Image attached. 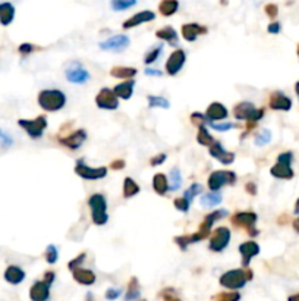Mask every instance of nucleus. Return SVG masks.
I'll use <instances>...</instances> for the list:
<instances>
[{"label":"nucleus","mask_w":299,"mask_h":301,"mask_svg":"<svg viewBox=\"0 0 299 301\" xmlns=\"http://www.w3.org/2000/svg\"><path fill=\"white\" fill-rule=\"evenodd\" d=\"M252 279V270L249 269H235V270H229L226 273H223L220 276V285L223 288L228 289H241L244 288L247 281Z\"/></svg>","instance_id":"1"},{"label":"nucleus","mask_w":299,"mask_h":301,"mask_svg":"<svg viewBox=\"0 0 299 301\" xmlns=\"http://www.w3.org/2000/svg\"><path fill=\"white\" fill-rule=\"evenodd\" d=\"M38 104L46 112H56L65 107L66 96L60 90H43L38 94Z\"/></svg>","instance_id":"2"},{"label":"nucleus","mask_w":299,"mask_h":301,"mask_svg":"<svg viewBox=\"0 0 299 301\" xmlns=\"http://www.w3.org/2000/svg\"><path fill=\"white\" fill-rule=\"evenodd\" d=\"M292 160H293L292 151H284L282 154H279L277 163L270 169V173L279 179H292L293 178V169L290 166Z\"/></svg>","instance_id":"3"},{"label":"nucleus","mask_w":299,"mask_h":301,"mask_svg":"<svg viewBox=\"0 0 299 301\" xmlns=\"http://www.w3.org/2000/svg\"><path fill=\"white\" fill-rule=\"evenodd\" d=\"M88 206L91 209V216H93V222L96 225H104L109 220V215H107V201L104 199L103 194H93L88 199Z\"/></svg>","instance_id":"4"},{"label":"nucleus","mask_w":299,"mask_h":301,"mask_svg":"<svg viewBox=\"0 0 299 301\" xmlns=\"http://www.w3.org/2000/svg\"><path fill=\"white\" fill-rule=\"evenodd\" d=\"M233 116L239 121H251V122H257L261 117L264 116V110L263 109H257L252 103L249 101H242L239 104L235 106L233 109Z\"/></svg>","instance_id":"5"},{"label":"nucleus","mask_w":299,"mask_h":301,"mask_svg":"<svg viewBox=\"0 0 299 301\" xmlns=\"http://www.w3.org/2000/svg\"><path fill=\"white\" fill-rule=\"evenodd\" d=\"M18 125L21 128H24L31 138H40L43 135V133H44V130L47 128V119L44 116L35 117L33 121H30V119H19Z\"/></svg>","instance_id":"6"},{"label":"nucleus","mask_w":299,"mask_h":301,"mask_svg":"<svg viewBox=\"0 0 299 301\" xmlns=\"http://www.w3.org/2000/svg\"><path fill=\"white\" fill-rule=\"evenodd\" d=\"M236 183V175L231 170H216L208 178V188L211 191H218L221 187Z\"/></svg>","instance_id":"7"},{"label":"nucleus","mask_w":299,"mask_h":301,"mask_svg":"<svg viewBox=\"0 0 299 301\" xmlns=\"http://www.w3.org/2000/svg\"><path fill=\"white\" fill-rule=\"evenodd\" d=\"M229 241H231V231L225 226H220L210 238V250L220 253L229 246Z\"/></svg>","instance_id":"8"},{"label":"nucleus","mask_w":299,"mask_h":301,"mask_svg":"<svg viewBox=\"0 0 299 301\" xmlns=\"http://www.w3.org/2000/svg\"><path fill=\"white\" fill-rule=\"evenodd\" d=\"M75 172L84 179H101L107 175V167H90L87 166L83 160H78L75 166Z\"/></svg>","instance_id":"9"},{"label":"nucleus","mask_w":299,"mask_h":301,"mask_svg":"<svg viewBox=\"0 0 299 301\" xmlns=\"http://www.w3.org/2000/svg\"><path fill=\"white\" fill-rule=\"evenodd\" d=\"M96 103L100 109H106V110H115L119 107L116 93L110 88H103L96 97Z\"/></svg>","instance_id":"10"},{"label":"nucleus","mask_w":299,"mask_h":301,"mask_svg":"<svg viewBox=\"0 0 299 301\" xmlns=\"http://www.w3.org/2000/svg\"><path fill=\"white\" fill-rule=\"evenodd\" d=\"M185 62H186V53L183 50H176L173 51L170 56H169V59H167L166 62V71L167 74L170 75V77H175V75H178L179 72H181V69L185 65Z\"/></svg>","instance_id":"11"},{"label":"nucleus","mask_w":299,"mask_h":301,"mask_svg":"<svg viewBox=\"0 0 299 301\" xmlns=\"http://www.w3.org/2000/svg\"><path fill=\"white\" fill-rule=\"evenodd\" d=\"M129 46V38L123 34H119L115 37H110L109 40L100 43V47L103 50L109 51H122L123 49H126Z\"/></svg>","instance_id":"12"},{"label":"nucleus","mask_w":299,"mask_h":301,"mask_svg":"<svg viewBox=\"0 0 299 301\" xmlns=\"http://www.w3.org/2000/svg\"><path fill=\"white\" fill-rule=\"evenodd\" d=\"M66 80L73 84H84L90 80V74L81 64H73L66 69Z\"/></svg>","instance_id":"13"},{"label":"nucleus","mask_w":299,"mask_h":301,"mask_svg":"<svg viewBox=\"0 0 299 301\" xmlns=\"http://www.w3.org/2000/svg\"><path fill=\"white\" fill-rule=\"evenodd\" d=\"M239 253H241V256H242V266H244V268H248L251 260H252V257L258 256V253H260V246H258L257 243H254V241H247V243H244V244L239 246Z\"/></svg>","instance_id":"14"},{"label":"nucleus","mask_w":299,"mask_h":301,"mask_svg":"<svg viewBox=\"0 0 299 301\" xmlns=\"http://www.w3.org/2000/svg\"><path fill=\"white\" fill-rule=\"evenodd\" d=\"M210 154L213 157H216L217 160L221 162L223 165H231L235 160V154L225 150L220 141H213V144H210Z\"/></svg>","instance_id":"15"},{"label":"nucleus","mask_w":299,"mask_h":301,"mask_svg":"<svg viewBox=\"0 0 299 301\" xmlns=\"http://www.w3.org/2000/svg\"><path fill=\"white\" fill-rule=\"evenodd\" d=\"M268 104H270V107H271L273 110H283V112H287V110L292 109V100H290L286 94L280 93V91H276V93H273V94L270 96Z\"/></svg>","instance_id":"16"},{"label":"nucleus","mask_w":299,"mask_h":301,"mask_svg":"<svg viewBox=\"0 0 299 301\" xmlns=\"http://www.w3.org/2000/svg\"><path fill=\"white\" fill-rule=\"evenodd\" d=\"M85 140H87V133L84 130H78V131L72 133L70 135H66L63 138H60V143L65 147L70 149V150H77V149H80L83 146Z\"/></svg>","instance_id":"17"},{"label":"nucleus","mask_w":299,"mask_h":301,"mask_svg":"<svg viewBox=\"0 0 299 301\" xmlns=\"http://www.w3.org/2000/svg\"><path fill=\"white\" fill-rule=\"evenodd\" d=\"M156 19V14L151 12V11H142L139 14H135L133 17H131L128 21L123 22V28L128 30V28H133V27H138L141 24H145V22H151Z\"/></svg>","instance_id":"18"},{"label":"nucleus","mask_w":299,"mask_h":301,"mask_svg":"<svg viewBox=\"0 0 299 301\" xmlns=\"http://www.w3.org/2000/svg\"><path fill=\"white\" fill-rule=\"evenodd\" d=\"M257 215L254 212H239L236 215L232 216V223L235 226H239V228H252L254 223L257 222Z\"/></svg>","instance_id":"19"},{"label":"nucleus","mask_w":299,"mask_h":301,"mask_svg":"<svg viewBox=\"0 0 299 301\" xmlns=\"http://www.w3.org/2000/svg\"><path fill=\"white\" fill-rule=\"evenodd\" d=\"M30 297L34 301H46L50 297V285L44 281H38L31 286Z\"/></svg>","instance_id":"20"},{"label":"nucleus","mask_w":299,"mask_h":301,"mask_svg":"<svg viewBox=\"0 0 299 301\" xmlns=\"http://www.w3.org/2000/svg\"><path fill=\"white\" fill-rule=\"evenodd\" d=\"M229 115V112H228V109L221 104V103H211L208 107H207V110H205V116L208 121H223V119H226Z\"/></svg>","instance_id":"21"},{"label":"nucleus","mask_w":299,"mask_h":301,"mask_svg":"<svg viewBox=\"0 0 299 301\" xmlns=\"http://www.w3.org/2000/svg\"><path fill=\"white\" fill-rule=\"evenodd\" d=\"M207 33V28L199 24H185L182 27V35L186 41H195L198 35Z\"/></svg>","instance_id":"22"},{"label":"nucleus","mask_w":299,"mask_h":301,"mask_svg":"<svg viewBox=\"0 0 299 301\" xmlns=\"http://www.w3.org/2000/svg\"><path fill=\"white\" fill-rule=\"evenodd\" d=\"M73 272V279L81 285H93L96 282V275L94 272L88 270V269L77 268L72 270Z\"/></svg>","instance_id":"23"},{"label":"nucleus","mask_w":299,"mask_h":301,"mask_svg":"<svg viewBox=\"0 0 299 301\" xmlns=\"http://www.w3.org/2000/svg\"><path fill=\"white\" fill-rule=\"evenodd\" d=\"M5 279L9 284H21L25 279V272L19 268V266H9V268L6 269V272H5Z\"/></svg>","instance_id":"24"},{"label":"nucleus","mask_w":299,"mask_h":301,"mask_svg":"<svg viewBox=\"0 0 299 301\" xmlns=\"http://www.w3.org/2000/svg\"><path fill=\"white\" fill-rule=\"evenodd\" d=\"M133 85H135V81H133V80H126V81H123V83L117 84L116 87L113 88V91L116 93L117 97H120V99H123V100H128V99H131V96H132Z\"/></svg>","instance_id":"25"},{"label":"nucleus","mask_w":299,"mask_h":301,"mask_svg":"<svg viewBox=\"0 0 299 301\" xmlns=\"http://www.w3.org/2000/svg\"><path fill=\"white\" fill-rule=\"evenodd\" d=\"M15 17V8L12 3H0V24L2 25H9Z\"/></svg>","instance_id":"26"},{"label":"nucleus","mask_w":299,"mask_h":301,"mask_svg":"<svg viewBox=\"0 0 299 301\" xmlns=\"http://www.w3.org/2000/svg\"><path fill=\"white\" fill-rule=\"evenodd\" d=\"M153 187H154V191L160 196H165L167 191H169V181H167L166 175L163 173H156L154 178H153Z\"/></svg>","instance_id":"27"},{"label":"nucleus","mask_w":299,"mask_h":301,"mask_svg":"<svg viewBox=\"0 0 299 301\" xmlns=\"http://www.w3.org/2000/svg\"><path fill=\"white\" fill-rule=\"evenodd\" d=\"M178 9H179L178 0H162V3L159 5V11L163 17H172L173 14H176Z\"/></svg>","instance_id":"28"},{"label":"nucleus","mask_w":299,"mask_h":301,"mask_svg":"<svg viewBox=\"0 0 299 301\" xmlns=\"http://www.w3.org/2000/svg\"><path fill=\"white\" fill-rule=\"evenodd\" d=\"M110 75L119 80H131L136 75V69L128 67H116L110 71Z\"/></svg>","instance_id":"29"},{"label":"nucleus","mask_w":299,"mask_h":301,"mask_svg":"<svg viewBox=\"0 0 299 301\" xmlns=\"http://www.w3.org/2000/svg\"><path fill=\"white\" fill-rule=\"evenodd\" d=\"M156 35H157V38H162L170 44H178V34L172 27H165V28L159 30Z\"/></svg>","instance_id":"30"},{"label":"nucleus","mask_w":299,"mask_h":301,"mask_svg":"<svg viewBox=\"0 0 299 301\" xmlns=\"http://www.w3.org/2000/svg\"><path fill=\"white\" fill-rule=\"evenodd\" d=\"M201 206L202 207H205V209H208V207H214L217 204H220L221 203V194H218L217 191H213V193H208V194H205V196H202L201 197Z\"/></svg>","instance_id":"31"},{"label":"nucleus","mask_w":299,"mask_h":301,"mask_svg":"<svg viewBox=\"0 0 299 301\" xmlns=\"http://www.w3.org/2000/svg\"><path fill=\"white\" fill-rule=\"evenodd\" d=\"M138 193H139V185L136 184L132 178H126L123 181V197L131 199L133 196H136Z\"/></svg>","instance_id":"32"},{"label":"nucleus","mask_w":299,"mask_h":301,"mask_svg":"<svg viewBox=\"0 0 299 301\" xmlns=\"http://www.w3.org/2000/svg\"><path fill=\"white\" fill-rule=\"evenodd\" d=\"M182 184V175H181V170L178 167H173L170 170V181H169V190L170 191H178L181 188Z\"/></svg>","instance_id":"33"},{"label":"nucleus","mask_w":299,"mask_h":301,"mask_svg":"<svg viewBox=\"0 0 299 301\" xmlns=\"http://www.w3.org/2000/svg\"><path fill=\"white\" fill-rule=\"evenodd\" d=\"M197 141H198L199 144H202V146H210V144H213V137L211 134L208 133V130L202 125V127H199V131L198 135H197Z\"/></svg>","instance_id":"34"},{"label":"nucleus","mask_w":299,"mask_h":301,"mask_svg":"<svg viewBox=\"0 0 299 301\" xmlns=\"http://www.w3.org/2000/svg\"><path fill=\"white\" fill-rule=\"evenodd\" d=\"M138 297H139V284H138L136 278H132L129 285H128V292H126L125 298L133 300V298H138Z\"/></svg>","instance_id":"35"},{"label":"nucleus","mask_w":299,"mask_h":301,"mask_svg":"<svg viewBox=\"0 0 299 301\" xmlns=\"http://www.w3.org/2000/svg\"><path fill=\"white\" fill-rule=\"evenodd\" d=\"M148 106L150 107H163V109H169L170 103L167 101V99L160 97V96H148Z\"/></svg>","instance_id":"36"},{"label":"nucleus","mask_w":299,"mask_h":301,"mask_svg":"<svg viewBox=\"0 0 299 301\" xmlns=\"http://www.w3.org/2000/svg\"><path fill=\"white\" fill-rule=\"evenodd\" d=\"M254 141H255V144L258 147H263V146H266V144H268L271 141V133L268 130H263V131H260L258 134L255 135Z\"/></svg>","instance_id":"37"},{"label":"nucleus","mask_w":299,"mask_h":301,"mask_svg":"<svg viewBox=\"0 0 299 301\" xmlns=\"http://www.w3.org/2000/svg\"><path fill=\"white\" fill-rule=\"evenodd\" d=\"M162 50H163V46H157V47H154L153 50L147 51V54H145V57H144L145 65H151V64H154V62L159 59V56L162 54Z\"/></svg>","instance_id":"38"},{"label":"nucleus","mask_w":299,"mask_h":301,"mask_svg":"<svg viewBox=\"0 0 299 301\" xmlns=\"http://www.w3.org/2000/svg\"><path fill=\"white\" fill-rule=\"evenodd\" d=\"M201 190H202V187L199 184H192L186 191H185L183 197L189 201V203H192V200L195 199V196H198L199 193H201Z\"/></svg>","instance_id":"39"},{"label":"nucleus","mask_w":299,"mask_h":301,"mask_svg":"<svg viewBox=\"0 0 299 301\" xmlns=\"http://www.w3.org/2000/svg\"><path fill=\"white\" fill-rule=\"evenodd\" d=\"M136 3V0H112V8L115 11H125Z\"/></svg>","instance_id":"40"},{"label":"nucleus","mask_w":299,"mask_h":301,"mask_svg":"<svg viewBox=\"0 0 299 301\" xmlns=\"http://www.w3.org/2000/svg\"><path fill=\"white\" fill-rule=\"evenodd\" d=\"M191 122L195 125V127H202V125H205L207 122H208V119L205 115H202V113H199V112H195V113H192V116H191Z\"/></svg>","instance_id":"41"},{"label":"nucleus","mask_w":299,"mask_h":301,"mask_svg":"<svg viewBox=\"0 0 299 301\" xmlns=\"http://www.w3.org/2000/svg\"><path fill=\"white\" fill-rule=\"evenodd\" d=\"M57 249L54 247V246H49L47 247V251H46V260L49 262L50 265H53V263H56L57 262Z\"/></svg>","instance_id":"42"},{"label":"nucleus","mask_w":299,"mask_h":301,"mask_svg":"<svg viewBox=\"0 0 299 301\" xmlns=\"http://www.w3.org/2000/svg\"><path fill=\"white\" fill-rule=\"evenodd\" d=\"M189 206H191V203L186 200L185 197H179V199L175 200V207H176L178 210H181V212H188V210H189Z\"/></svg>","instance_id":"43"},{"label":"nucleus","mask_w":299,"mask_h":301,"mask_svg":"<svg viewBox=\"0 0 299 301\" xmlns=\"http://www.w3.org/2000/svg\"><path fill=\"white\" fill-rule=\"evenodd\" d=\"M214 298L216 300L220 301H233V300H239L241 298V295L238 294V292H225V294H218V295H214Z\"/></svg>","instance_id":"44"},{"label":"nucleus","mask_w":299,"mask_h":301,"mask_svg":"<svg viewBox=\"0 0 299 301\" xmlns=\"http://www.w3.org/2000/svg\"><path fill=\"white\" fill-rule=\"evenodd\" d=\"M208 125H210L211 128L217 130V131H229V130H232L233 128L232 124H216L214 121H208Z\"/></svg>","instance_id":"45"},{"label":"nucleus","mask_w":299,"mask_h":301,"mask_svg":"<svg viewBox=\"0 0 299 301\" xmlns=\"http://www.w3.org/2000/svg\"><path fill=\"white\" fill-rule=\"evenodd\" d=\"M266 14L268 15V17L271 18V19H274V18L277 17V14H279V8H277V5H274V3L267 5Z\"/></svg>","instance_id":"46"},{"label":"nucleus","mask_w":299,"mask_h":301,"mask_svg":"<svg viewBox=\"0 0 299 301\" xmlns=\"http://www.w3.org/2000/svg\"><path fill=\"white\" fill-rule=\"evenodd\" d=\"M84 259H85V254H81V256L75 257V259L69 263V269H70V270H73V269L80 268V266H81V263L84 262Z\"/></svg>","instance_id":"47"},{"label":"nucleus","mask_w":299,"mask_h":301,"mask_svg":"<svg viewBox=\"0 0 299 301\" xmlns=\"http://www.w3.org/2000/svg\"><path fill=\"white\" fill-rule=\"evenodd\" d=\"M120 294H122L120 289H113V288H110V289H107V292H106V298H107V300H115Z\"/></svg>","instance_id":"48"},{"label":"nucleus","mask_w":299,"mask_h":301,"mask_svg":"<svg viewBox=\"0 0 299 301\" xmlns=\"http://www.w3.org/2000/svg\"><path fill=\"white\" fill-rule=\"evenodd\" d=\"M165 160H166V154H159V156L153 157L150 163H151V166H157V165L165 163Z\"/></svg>","instance_id":"49"},{"label":"nucleus","mask_w":299,"mask_h":301,"mask_svg":"<svg viewBox=\"0 0 299 301\" xmlns=\"http://www.w3.org/2000/svg\"><path fill=\"white\" fill-rule=\"evenodd\" d=\"M280 30H282V25H280L279 22H271V24L268 25V28H267V31L270 34H279L280 33Z\"/></svg>","instance_id":"50"},{"label":"nucleus","mask_w":299,"mask_h":301,"mask_svg":"<svg viewBox=\"0 0 299 301\" xmlns=\"http://www.w3.org/2000/svg\"><path fill=\"white\" fill-rule=\"evenodd\" d=\"M0 140H2L3 147H8V146H11V144H12V138H11L8 134H5L2 130H0Z\"/></svg>","instance_id":"51"},{"label":"nucleus","mask_w":299,"mask_h":301,"mask_svg":"<svg viewBox=\"0 0 299 301\" xmlns=\"http://www.w3.org/2000/svg\"><path fill=\"white\" fill-rule=\"evenodd\" d=\"M33 50H34L33 44H30V43H25V44L19 46V51H21L22 54H30Z\"/></svg>","instance_id":"52"},{"label":"nucleus","mask_w":299,"mask_h":301,"mask_svg":"<svg viewBox=\"0 0 299 301\" xmlns=\"http://www.w3.org/2000/svg\"><path fill=\"white\" fill-rule=\"evenodd\" d=\"M54 278H56V275H54V272H51V270L44 273V282H47L50 286H51V284L54 282Z\"/></svg>","instance_id":"53"},{"label":"nucleus","mask_w":299,"mask_h":301,"mask_svg":"<svg viewBox=\"0 0 299 301\" xmlns=\"http://www.w3.org/2000/svg\"><path fill=\"white\" fill-rule=\"evenodd\" d=\"M145 74H147V75H153V77H160V75H162V71H157V69H151V68H147V69H145Z\"/></svg>","instance_id":"54"},{"label":"nucleus","mask_w":299,"mask_h":301,"mask_svg":"<svg viewBox=\"0 0 299 301\" xmlns=\"http://www.w3.org/2000/svg\"><path fill=\"white\" fill-rule=\"evenodd\" d=\"M247 191H248L251 196H255V193H257V187L254 183H248L247 184Z\"/></svg>","instance_id":"55"},{"label":"nucleus","mask_w":299,"mask_h":301,"mask_svg":"<svg viewBox=\"0 0 299 301\" xmlns=\"http://www.w3.org/2000/svg\"><path fill=\"white\" fill-rule=\"evenodd\" d=\"M125 166V162L123 160H115L113 163H112V169H122V167Z\"/></svg>","instance_id":"56"},{"label":"nucleus","mask_w":299,"mask_h":301,"mask_svg":"<svg viewBox=\"0 0 299 301\" xmlns=\"http://www.w3.org/2000/svg\"><path fill=\"white\" fill-rule=\"evenodd\" d=\"M293 228H295V231L299 234V218L293 220Z\"/></svg>","instance_id":"57"},{"label":"nucleus","mask_w":299,"mask_h":301,"mask_svg":"<svg viewBox=\"0 0 299 301\" xmlns=\"http://www.w3.org/2000/svg\"><path fill=\"white\" fill-rule=\"evenodd\" d=\"M289 300H299V294H295V295H290Z\"/></svg>","instance_id":"58"},{"label":"nucleus","mask_w":299,"mask_h":301,"mask_svg":"<svg viewBox=\"0 0 299 301\" xmlns=\"http://www.w3.org/2000/svg\"><path fill=\"white\" fill-rule=\"evenodd\" d=\"M295 213H298L299 215V199L298 201H296V204H295Z\"/></svg>","instance_id":"59"},{"label":"nucleus","mask_w":299,"mask_h":301,"mask_svg":"<svg viewBox=\"0 0 299 301\" xmlns=\"http://www.w3.org/2000/svg\"><path fill=\"white\" fill-rule=\"evenodd\" d=\"M295 91H296V94L299 96V81L296 84H295Z\"/></svg>","instance_id":"60"},{"label":"nucleus","mask_w":299,"mask_h":301,"mask_svg":"<svg viewBox=\"0 0 299 301\" xmlns=\"http://www.w3.org/2000/svg\"><path fill=\"white\" fill-rule=\"evenodd\" d=\"M298 56H299V46H298Z\"/></svg>","instance_id":"61"}]
</instances>
